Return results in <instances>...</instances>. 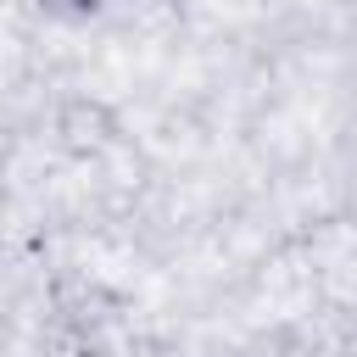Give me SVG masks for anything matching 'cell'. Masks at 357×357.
<instances>
[{
    "label": "cell",
    "mask_w": 357,
    "mask_h": 357,
    "mask_svg": "<svg viewBox=\"0 0 357 357\" xmlns=\"http://www.w3.org/2000/svg\"><path fill=\"white\" fill-rule=\"evenodd\" d=\"M56 145L67 156H100L117 145V112L100 100V95H67L56 106Z\"/></svg>",
    "instance_id": "6da1fadb"
},
{
    "label": "cell",
    "mask_w": 357,
    "mask_h": 357,
    "mask_svg": "<svg viewBox=\"0 0 357 357\" xmlns=\"http://www.w3.org/2000/svg\"><path fill=\"white\" fill-rule=\"evenodd\" d=\"M33 6L45 17H56V22H95L106 0H33Z\"/></svg>",
    "instance_id": "7a4b0ae2"
},
{
    "label": "cell",
    "mask_w": 357,
    "mask_h": 357,
    "mask_svg": "<svg viewBox=\"0 0 357 357\" xmlns=\"http://www.w3.org/2000/svg\"><path fill=\"white\" fill-rule=\"evenodd\" d=\"M0 262H6V245H0Z\"/></svg>",
    "instance_id": "3957f363"
}]
</instances>
